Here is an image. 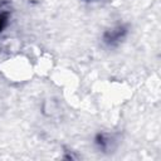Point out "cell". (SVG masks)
Wrapping results in <instances>:
<instances>
[{
    "instance_id": "3",
    "label": "cell",
    "mask_w": 161,
    "mask_h": 161,
    "mask_svg": "<svg viewBox=\"0 0 161 161\" xmlns=\"http://www.w3.org/2000/svg\"><path fill=\"white\" fill-rule=\"evenodd\" d=\"M9 11L8 10H0V34L6 29L9 24Z\"/></svg>"
},
{
    "instance_id": "4",
    "label": "cell",
    "mask_w": 161,
    "mask_h": 161,
    "mask_svg": "<svg viewBox=\"0 0 161 161\" xmlns=\"http://www.w3.org/2000/svg\"><path fill=\"white\" fill-rule=\"evenodd\" d=\"M83 1H93V0H83Z\"/></svg>"
},
{
    "instance_id": "2",
    "label": "cell",
    "mask_w": 161,
    "mask_h": 161,
    "mask_svg": "<svg viewBox=\"0 0 161 161\" xmlns=\"http://www.w3.org/2000/svg\"><path fill=\"white\" fill-rule=\"evenodd\" d=\"M116 145H117V141L113 137V135H109L106 132H98L94 136V146L101 152H104V153L112 152L116 148Z\"/></svg>"
},
{
    "instance_id": "1",
    "label": "cell",
    "mask_w": 161,
    "mask_h": 161,
    "mask_svg": "<svg viewBox=\"0 0 161 161\" xmlns=\"http://www.w3.org/2000/svg\"><path fill=\"white\" fill-rule=\"evenodd\" d=\"M130 33V26L125 23L116 24L108 29H106L102 34V43L107 48H116L121 43L125 42Z\"/></svg>"
}]
</instances>
